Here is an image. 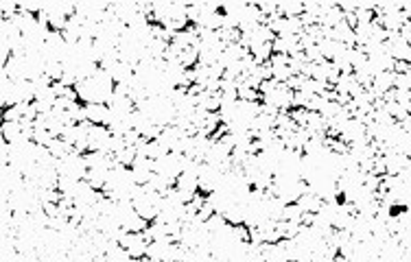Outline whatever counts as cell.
I'll use <instances>...</instances> for the list:
<instances>
[{
    "label": "cell",
    "instance_id": "1",
    "mask_svg": "<svg viewBox=\"0 0 411 262\" xmlns=\"http://www.w3.org/2000/svg\"><path fill=\"white\" fill-rule=\"evenodd\" d=\"M86 120L92 122V125H110L112 120V112L108 105L103 103H86Z\"/></svg>",
    "mask_w": 411,
    "mask_h": 262
},
{
    "label": "cell",
    "instance_id": "2",
    "mask_svg": "<svg viewBox=\"0 0 411 262\" xmlns=\"http://www.w3.org/2000/svg\"><path fill=\"white\" fill-rule=\"evenodd\" d=\"M324 203H326V201L322 199V196H319L317 192H313V190L309 188V192H304V194L300 196L298 206L302 208V212H315V214H317V212L324 208Z\"/></svg>",
    "mask_w": 411,
    "mask_h": 262
},
{
    "label": "cell",
    "instance_id": "3",
    "mask_svg": "<svg viewBox=\"0 0 411 262\" xmlns=\"http://www.w3.org/2000/svg\"><path fill=\"white\" fill-rule=\"evenodd\" d=\"M149 186L153 188V190H158V192L164 194L167 190H171V188H175V179H171L167 175H160V173H153L151 179H149Z\"/></svg>",
    "mask_w": 411,
    "mask_h": 262
},
{
    "label": "cell",
    "instance_id": "4",
    "mask_svg": "<svg viewBox=\"0 0 411 262\" xmlns=\"http://www.w3.org/2000/svg\"><path fill=\"white\" fill-rule=\"evenodd\" d=\"M394 81H396V72H379V75L374 77V88L381 90V92H389V90H394Z\"/></svg>",
    "mask_w": 411,
    "mask_h": 262
},
{
    "label": "cell",
    "instance_id": "5",
    "mask_svg": "<svg viewBox=\"0 0 411 262\" xmlns=\"http://www.w3.org/2000/svg\"><path fill=\"white\" fill-rule=\"evenodd\" d=\"M68 20H70L68 15H64L59 11H53V13H48V29L57 31V33H64L66 27H68Z\"/></svg>",
    "mask_w": 411,
    "mask_h": 262
},
{
    "label": "cell",
    "instance_id": "6",
    "mask_svg": "<svg viewBox=\"0 0 411 262\" xmlns=\"http://www.w3.org/2000/svg\"><path fill=\"white\" fill-rule=\"evenodd\" d=\"M179 63H182V68H186V70L195 68V66L199 63V51H197V48H186V51L179 55Z\"/></svg>",
    "mask_w": 411,
    "mask_h": 262
},
{
    "label": "cell",
    "instance_id": "7",
    "mask_svg": "<svg viewBox=\"0 0 411 262\" xmlns=\"http://www.w3.org/2000/svg\"><path fill=\"white\" fill-rule=\"evenodd\" d=\"M114 158H116V162L120 164V166L131 168V166H134V162H136V158H138V153H136L134 146H127V149H122L120 153L114 155Z\"/></svg>",
    "mask_w": 411,
    "mask_h": 262
},
{
    "label": "cell",
    "instance_id": "8",
    "mask_svg": "<svg viewBox=\"0 0 411 262\" xmlns=\"http://www.w3.org/2000/svg\"><path fill=\"white\" fill-rule=\"evenodd\" d=\"M232 241H236V243H252V232H250V225H245V223H241V225H232Z\"/></svg>",
    "mask_w": 411,
    "mask_h": 262
},
{
    "label": "cell",
    "instance_id": "9",
    "mask_svg": "<svg viewBox=\"0 0 411 262\" xmlns=\"http://www.w3.org/2000/svg\"><path fill=\"white\" fill-rule=\"evenodd\" d=\"M302 208L298 206V203H286L284 206V212H282V219L284 221H291V223H300L302 221ZM302 225V223H300Z\"/></svg>",
    "mask_w": 411,
    "mask_h": 262
},
{
    "label": "cell",
    "instance_id": "10",
    "mask_svg": "<svg viewBox=\"0 0 411 262\" xmlns=\"http://www.w3.org/2000/svg\"><path fill=\"white\" fill-rule=\"evenodd\" d=\"M289 116L293 118V122L298 127H306V116H309V112L304 110V107H293L291 112H289Z\"/></svg>",
    "mask_w": 411,
    "mask_h": 262
},
{
    "label": "cell",
    "instance_id": "11",
    "mask_svg": "<svg viewBox=\"0 0 411 262\" xmlns=\"http://www.w3.org/2000/svg\"><path fill=\"white\" fill-rule=\"evenodd\" d=\"M22 120V114H20V110L15 107H7V110H3V122H20Z\"/></svg>",
    "mask_w": 411,
    "mask_h": 262
},
{
    "label": "cell",
    "instance_id": "12",
    "mask_svg": "<svg viewBox=\"0 0 411 262\" xmlns=\"http://www.w3.org/2000/svg\"><path fill=\"white\" fill-rule=\"evenodd\" d=\"M269 63L274 66V68H282V66H289V55H284V53H274V55H271V59H269Z\"/></svg>",
    "mask_w": 411,
    "mask_h": 262
},
{
    "label": "cell",
    "instance_id": "13",
    "mask_svg": "<svg viewBox=\"0 0 411 262\" xmlns=\"http://www.w3.org/2000/svg\"><path fill=\"white\" fill-rule=\"evenodd\" d=\"M304 81H306V77H304V75H293L289 81H286V88H291L293 90V92H300V90H302V85H304Z\"/></svg>",
    "mask_w": 411,
    "mask_h": 262
},
{
    "label": "cell",
    "instance_id": "14",
    "mask_svg": "<svg viewBox=\"0 0 411 262\" xmlns=\"http://www.w3.org/2000/svg\"><path fill=\"white\" fill-rule=\"evenodd\" d=\"M411 70V63L405 61V59H394V72L396 75H407V72Z\"/></svg>",
    "mask_w": 411,
    "mask_h": 262
},
{
    "label": "cell",
    "instance_id": "15",
    "mask_svg": "<svg viewBox=\"0 0 411 262\" xmlns=\"http://www.w3.org/2000/svg\"><path fill=\"white\" fill-rule=\"evenodd\" d=\"M315 221H317V214H315V212H304L300 223H302L304 227H313V225H315Z\"/></svg>",
    "mask_w": 411,
    "mask_h": 262
},
{
    "label": "cell",
    "instance_id": "16",
    "mask_svg": "<svg viewBox=\"0 0 411 262\" xmlns=\"http://www.w3.org/2000/svg\"><path fill=\"white\" fill-rule=\"evenodd\" d=\"M398 33H400V37L405 39L407 44H411V22H405V24H402Z\"/></svg>",
    "mask_w": 411,
    "mask_h": 262
},
{
    "label": "cell",
    "instance_id": "17",
    "mask_svg": "<svg viewBox=\"0 0 411 262\" xmlns=\"http://www.w3.org/2000/svg\"><path fill=\"white\" fill-rule=\"evenodd\" d=\"M271 48H274V53H284L286 55V44L282 37H276L274 42H271Z\"/></svg>",
    "mask_w": 411,
    "mask_h": 262
},
{
    "label": "cell",
    "instance_id": "18",
    "mask_svg": "<svg viewBox=\"0 0 411 262\" xmlns=\"http://www.w3.org/2000/svg\"><path fill=\"white\" fill-rule=\"evenodd\" d=\"M402 13H405L407 22H411V5H402Z\"/></svg>",
    "mask_w": 411,
    "mask_h": 262
}]
</instances>
